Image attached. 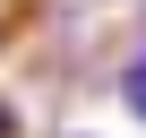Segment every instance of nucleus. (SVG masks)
I'll use <instances>...</instances> for the list:
<instances>
[{"instance_id":"nucleus-1","label":"nucleus","mask_w":146,"mask_h":138,"mask_svg":"<svg viewBox=\"0 0 146 138\" xmlns=\"http://www.w3.org/2000/svg\"><path fill=\"white\" fill-rule=\"evenodd\" d=\"M120 104H129V121L146 129V60H129V69H120Z\"/></svg>"}]
</instances>
